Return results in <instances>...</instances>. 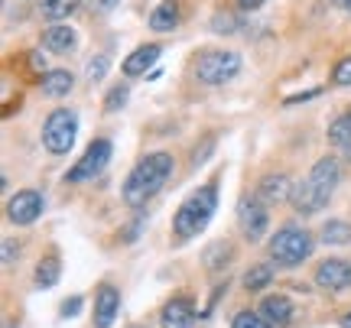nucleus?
I'll list each match as a JSON object with an SVG mask.
<instances>
[{"mask_svg":"<svg viewBox=\"0 0 351 328\" xmlns=\"http://www.w3.org/2000/svg\"><path fill=\"white\" fill-rule=\"evenodd\" d=\"M108 163H111V140L98 137L85 153H82V160L65 173V179H69V182H88V179L101 176Z\"/></svg>","mask_w":351,"mask_h":328,"instance_id":"obj_7","label":"nucleus"},{"mask_svg":"<svg viewBox=\"0 0 351 328\" xmlns=\"http://www.w3.org/2000/svg\"><path fill=\"white\" fill-rule=\"evenodd\" d=\"M215 208H218V189H215V182H208V186H202V189L192 192L186 202L176 208V215H173L176 240L199 238L202 231L208 227V221H212Z\"/></svg>","mask_w":351,"mask_h":328,"instance_id":"obj_3","label":"nucleus"},{"mask_svg":"<svg viewBox=\"0 0 351 328\" xmlns=\"http://www.w3.org/2000/svg\"><path fill=\"white\" fill-rule=\"evenodd\" d=\"M322 244H328V247H345V244H351V225L348 221H328L326 227H322Z\"/></svg>","mask_w":351,"mask_h":328,"instance_id":"obj_21","label":"nucleus"},{"mask_svg":"<svg viewBox=\"0 0 351 328\" xmlns=\"http://www.w3.org/2000/svg\"><path fill=\"white\" fill-rule=\"evenodd\" d=\"M43 49L56 52V55H69L78 49V33L69 23H52L49 29H43Z\"/></svg>","mask_w":351,"mask_h":328,"instance_id":"obj_15","label":"nucleus"},{"mask_svg":"<svg viewBox=\"0 0 351 328\" xmlns=\"http://www.w3.org/2000/svg\"><path fill=\"white\" fill-rule=\"evenodd\" d=\"M78 7H82V0H39V13L52 23L69 20L72 13H78Z\"/></svg>","mask_w":351,"mask_h":328,"instance_id":"obj_19","label":"nucleus"},{"mask_svg":"<svg viewBox=\"0 0 351 328\" xmlns=\"http://www.w3.org/2000/svg\"><path fill=\"white\" fill-rule=\"evenodd\" d=\"M231 328H274V325H270V322H267L261 312H254V309H244V312H238V316H234Z\"/></svg>","mask_w":351,"mask_h":328,"instance_id":"obj_24","label":"nucleus"},{"mask_svg":"<svg viewBox=\"0 0 351 328\" xmlns=\"http://www.w3.org/2000/svg\"><path fill=\"white\" fill-rule=\"evenodd\" d=\"M173 156L163 150L156 153H147L143 160H140L134 169H130V176L124 182V202L130 208H143V205L150 202L156 192L166 186V179L173 176Z\"/></svg>","mask_w":351,"mask_h":328,"instance_id":"obj_1","label":"nucleus"},{"mask_svg":"<svg viewBox=\"0 0 351 328\" xmlns=\"http://www.w3.org/2000/svg\"><path fill=\"white\" fill-rule=\"evenodd\" d=\"M78 137V114L69 111V108H59L46 117L43 124V147L52 153V156H65V153L75 147Z\"/></svg>","mask_w":351,"mask_h":328,"instance_id":"obj_5","label":"nucleus"},{"mask_svg":"<svg viewBox=\"0 0 351 328\" xmlns=\"http://www.w3.org/2000/svg\"><path fill=\"white\" fill-rule=\"evenodd\" d=\"M7 215H10L13 225H33L43 215V195L36 189H20L7 202Z\"/></svg>","mask_w":351,"mask_h":328,"instance_id":"obj_10","label":"nucleus"},{"mask_svg":"<svg viewBox=\"0 0 351 328\" xmlns=\"http://www.w3.org/2000/svg\"><path fill=\"white\" fill-rule=\"evenodd\" d=\"M241 72V55L231 49H215V52H205L199 59V65H195V75H199L202 85H212V88H218V85H225V81H231V78Z\"/></svg>","mask_w":351,"mask_h":328,"instance_id":"obj_6","label":"nucleus"},{"mask_svg":"<svg viewBox=\"0 0 351 328\" xmlns=\"http://www.w3.org/2000/svg\"><path fill=\"white\" fill-rule=\"evenodd\" d=\"M339 179H341L339 160H335V156H322V160L309 169V176L296 186V192H293L289 202L296 205L300 215H315V212H322L328 205L332 192L339 189Z\"/></svg>","mask_w":351,"mask_h":328,"instance_id":"obj_2","label":"nucleus"},{"mask_svg":"<svg viewBox=\"0 0 351 328\" xmlns=\"http://www.w3.org/2000/svg\"><path fill=\"white\" fill-rule=\"evenodd\" d=\"M160 55H163V46H160V42H143V46H137V49L127 55L121 68H124L127 78L147 75V68H153V65L160 62Z\"/></svg>","mask_w":351,"mask_h":328,"instance_id":"obj_13","label":"nucleus"},{"mask_svg":"<svg viewBox=\"0 0 351 328\" xmlns=\"http://www.w3.org/2000/svg\"><path fill=\"white\" fill-rule=\"evenodd\" d=\"M114 3H117V0H95V7H98L101 13H108V10L114 7Z\"/></svg>","mask_w":351,"mask_h":328,"instance_id":"obj_32","label":"nucleus"},{"mask_svg":"<svg viewBox=\"0 0 351 328\" xmlns=\"http://www.w3.org/2000/svg\"><path fill=\"white\" fill-rule=\"evenodd\" d=\"M20 257V247L13 240H3V266H13V260Z\"/></svg>","mask_w":351,"mask_h":328,"instance_id":"obj_30","label":"nucleus"},{"mask_svg":"<svg viewBox=\"0 0 351 328\" xmlns=\"http://www.w3.org/2000/svg\"><path fill=\"white\" fill-rule=\"evenodd\" d=\"M270 260L280 266H300L302 260H309L315 251V240L306 227H296V225H287L280 227L274 238H270Z\"/></svg>","mask_w":351,"mask_h":328,"instance_id":"obj_4","label":"nucleus"},{"mask_svg":"<svg viewBox=\"0 0 351 328\" xmlns=\"http://www.w3.org/2000/svg\"><path fill=\"white\" fill-rule=\"evenodd\" d=\"M121 312V292L111 283H101L95 292V328H111Z\"/></svg>","mask_w":351,"mask_h":328,"instance_id":"obj_12","label":"nucleus"},{"mask_svg":"<svg viewBox=\"0 0 351 328\" xmlns=\"http://www.w3.org/2000/svg\"><path fill=\"white\" fill-rule=\"evenodd\" d=\"M293 192H296V186H293V179L287 176V173H270V176H263L261 182H257V199H261L263 205H280L287 202V199H293Z\"/></svg>","mask_w":351,"mask_h":328,"instance_id":"obj_11","label":"nucleus"},{"mask_svg":"<svg viewBox=\"0 0 351 328\" xmlns=\"http://www.w3.org/2000/svg\"><path fill=\"white\" fill-rule=\"evenodd\" d=\"M75 85V75L69 72V68H56V72H46L43 78V94H49V98H65L69 91Z\"/></svg>","mask_w":351,"mask_h":328,"instance_id":"obj_18","label":"nucleus"},{"mask_svg":"<svg viewBox=\"0 0 351 328\" xmlns=\"http://www.w3.org/2000/svg\"><path fill=\"white\" fill-rule=\"evenodd\" d=\"M332 81L341 85V88H348L351 85V55H345L339 65H335V72H332Z\"/></svg>","mask_w":351,"mask_h":328,"instance_id":"obj_27","label":"nucleus"},{"mask_svg":"<svg viewBox=\"0 0 351 328\" xmlns=\"http://www.w3.org/2000/svg\"><path fill=\"white\" fill-rule=\"evenodd\" d=\"M182 20V7L176 0H163L156 10L150 13V29L153 33H173L176 26Z\"/></svg>","mask_w":351,"mask_h":328,"instance_id":"obj_16","label":"nucleus"},{"mask_svg":"<svg viewBox=\"0 0 351 328\" xmlns=\"http://www.w3.org/2000/svg\"><path fill=\"white\" fill-rule=\"evenodd\" d=\"M328 143L339 147V150H351V111L339 114V117L328 124Z\"/></svg>","mask_w":351,"mask_h":328,"instance_id":"obj_20","label":"nucleus"},{"mask_svg":"<svg viewBox=\"0 0 351 328\" xmlns=\"http://www.w3.org/2000/svg\"><path fill=\"white\" fill-rule=\"evenodd\" d=\"M127 98H130V88H127V85H114V88L108 91V98H104V114L121 111L127 104Z\"/></svg>","mask_w":351,"mask_h":328,"instance_id":"obj_25","label":"nucleus"},{"mask_svg":"<svg viewBox=\"0 0 351 328\" xmlns=\"http://www.w3.org/2000/svg\"><path fill=\"white\" fill-rule=\"evenodd\" d=\"M238 225H241V231H244V238H251V240L263 238L270 218H267V205H263L257 195H251V199H244V202L238 205Z\"/></svg>","mask_w":351,"mask_h":328,"instance_id":"obj_8","label":"nucleus"},{"mask_svg":"<svg viewBox=\"0 0 351 328\" xmlns=\"http://www.w3.org/2000/svg\"><path fill=\"white\" fill-rule=\"evenodd\" d=\"M212 29L215 33H234V29H238V20H234V16H231V13H215V20H212Z\"/></svg>","mask_w":351,"mask_h":328,"instance_id":"obj_28","label":"nucleus"},{"mask_svg":"<svg viewBox=\"0 0 351 328\" xmlns=\"http://www.w3.org/2000/svg\"><path fill=\"white\" fill-rule=\"evenodd\" d=\"M270 279H274V266L261 264V266H254V270H247V277H244V286H247V290H263V286H267Z\"/></svg>","mask_w":351,"mask_h":328,"instance_id":"obj_23","label":"nucleus"},{"mask_svg":"<svg viewBox=\"0 0 351 328\" xmlns=\"http://www.w3.org/2000/svg\"><path fill=\"white\" fill-rule=\"evenodd\" d=\"M332 3H339L341 10H348V13H351V0H332Z\"/></svg>","mask_w":351,"mask_h":328,"instance_id":"obj_33","label":"nucleus"},{"mask_svg":"<svg viewBox=\"0 0 351 328\" xmlns=\"http://www.w3.org/2000/svg\"><path fill=\"white\" fill-rule=\"evenodd\" d=\"M341 328H351V312L348 316H341Z\"/></svg>","mask_w":351,"mask_h":328,"instance_id":"obj_34","label":"nucleus"},{"mask_svg":"<svg viewBox=\"0 0 351 328\" xmlns=\"http://www.w3.org/2000/svg\"><path fill=\"white\" fill-rule=\"evenodd\" d=\"M261 316L267 318L270 325H287L289 318H293V303H289V296H263Z\"/></svg>","mask_w":351,"mask_h":328,"instance_id":"obj_17","label":"nucleus"},{"mask_svg":"<svg viewBox=\"0 0 351 328\" xmlns=\"http://www.w3.org/2000/svg\"><path fill=\"white\" fill-rule=\"evenodd\" d=\"M267 0H238V7L241 10H257V7H263Z\"/></svg>","mask_w":351,"mask_h":328,"instance_id":"obj_31","label":"nucleus"},{"mask_svg":"<svg viewBox=\"0 0 351 328\" xmlns=\"http://www.w3.org/2000/svg\"><path fill=\"white\" fill-rule=\"evenodd\" d=\"M160 325L163 328H192L195 325V305H192V299H186V296L169 299V303L163 305V312H160Z\"/></svg>","mask_w":351,"mask_h":328,"instance_id":"obj_14","label":"nucleus"},{"mask_svg":"<svg viewBox=\"0 0 351 328\" xmlns=\"http://www.w3.org/2000/svg\"><path fill=\"white\" fill-rule=\"evenodd\" d=\"M78 312H82V296H72V299H65L62 309H59V316H62V318H72V316H78Z\"/></svg>","mask_w":351,"mask_h":328,"instance_id":"obj_29","label":"nucleus"},{"mask_svg":"<svg viewBox=\"0 0 351 328\" xmlns=\"http://www.w3.org/2000/svg\"><path fill=\"white\" fill-rule=\"evenodd\" d=\"M59 277H62V264H59V257H46V260H39V266H36V286L49 290V286H56V283H59Z\"/></svg>","mask_w":351,"mask_h":328,"instance_id":"obj_22","label":"nucleus"},{"mask_svg":"<svg viewBox=\"0 0 351 328\" xmlns=\"http://www.w3.org/2000/svg\"><path fill=\"white\" fill-rule=\"evenodd\" d=\"M315 286H319V290H328V292L348 290L351 286V264L348 260H339V257L322 260V264L315 266Z\"/></svg>","mask_w":351,"mask_h":328,"instance_id":"obj_9","label":"nucleus"},{"mask_svg":"<svg viewBox=\"0 0 351 328\" xmlns=\"http://www.w3.org/2000/svg\"><path fill=\"white\" fill-rule=\"evenodd\" d=\"M108 68H111V62H108V55H95L91 62L85 65V78L95 85V81H101V78L108 75Z\"/></svg>","mask_w":351,"mask_h":328,"instance_id":"obj_26","label":"nucleus"}]
</instances>
